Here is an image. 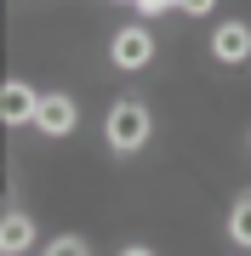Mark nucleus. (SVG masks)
<instances>
[{
  "mask_svg": "<svg viewBox=\"0 0 251 256\" xmlns=\"http://www.w3.org/2000/svg\"><path fill=\"white\" fill-rule=\"evenodd\" d=\"M35 131L40 137H69V131H75V102L63 92H46L40 108H35Z\"/></svg>",
  "mask_w": 251,
  "mask_h": 256,
  "instance_id": "2",
  "label": "nucleus"
},
{
  "mask_svg": "<svg viewBox=\"0 0 251 256\" xmlns=\"http://www.w3.org/2000/svg\"><path fill=\"white\" fill-rule=\"evenodd\" d=\"M109 57H114L120 68H143V63L154 57L149 28H137V23H131V28H120V34H114V46H109Z\"/></svg>",
  "mask_w": 251,
  "mask_h": 256,
  "instance_id": "3",
  "label": "nucleus"
},
{
  "mask_svg": "<svg viewBox=\"0 0 251 256\" xmlns=\"http://www.w3.org/2000/svg\"><path fill=\"white\" fill-rule=\"evenodd\" d=\"M35 108H40V97L29 92L23 80H12L6 92H0V120H6V126H35Z\"/></svg>",
  "mask_w": 251,
  "mask_h": 256,
  "instance_id": "4",
  "label": "nucleus"
},
{
  "mask_svg": "<svg viewBox=\"0 0 251 256\" xmlns=\"http://www.w3.org/2000/svg\"><path fill=\"white\" fill-rule=\"evenodd\" d=\"M228 234H234V245H245V250H251V200H240V205H234Z\"/></svg>",
  "mask_w": 251,
  "mask_h": 256,
  "instance_id": "7",
  "label": "nucleus"
},
{
  "mask_svg": "<svg viewBox=\"0 0 251 256\" xmlns=\"http://www.w3.org/2000/svg\"><path fill=\"white\" fill-rule=\"evenodd\" d=\"M131 6H137V12H143V18H160V12H171V6H177V0H131Z\"/></svg>",
  "mask_w": 251,
  "mask_h": 256,
  "instance_id": "9",
  "label": "nucleus"
},
{
  "mask_svg": "<svg viewBox=\"0 0 251 256\" xmlns=\"http://www.w3.org/2000/svg\"><path fill=\"white\" fill-rule=\"evenodd\" d=\"M177 6H183L188 18H205V12H211V0H177Z\"/></svg>",
  "mask_w": 251,
  "mask_h": 256,
  "instance_id": "10",
  "label": "nucleus"
},
{
  "mask_svg": "<svg viewBox=\"0 0 251 256\" xmlns=\"http://www.w3.org/2000/svg\"><path fill=\"white\" fill-rule=\"evenodd\" d=\"M0 245H6V256H18L35 245V222L23 216V210H6V222H0Z\"/></svg>",
  "mask_w": 251,
  "mask_h": 256,
  "instance_id": "6",
  "label": "nucleus"
},
{
  "mask_svg": "<svg viewBox=\"0 0 251 256\" xmlns=\"http://www.w3.org/2000/svg\"><path fill=\"white\" fill-rule=\"evenodd\" d=\"M120 256H154V250H143V245H131V250H120Z\"/></svg>",
  "mask_w": 251,
  "mask_h": 256,
  "instance_id": "11",
  "label": "nucleus"
},
{
  "mask_svg": "<svg viewBox=\"0 0 251 256\" xmlns=\"http://www.w3.org/2000/svg\"><path fill=\"white\" fill-rule=\"evenodd\" d=\"M103 137H109L114 154H137V148L149 142V108H143V102H114Z\"/></svg>",
  "mask_w": 251,
  "mask_h": 256,
  "instance_id": "1",
  "label": "nucleus"
},
{
  "mask_svg": "<svg viewBox=\"0 0 251 256\" xmlns=\"http://www.w3.org/2000/svg\"><path fill=\"white\" fill-rule=\"evenodd\" d=\"M46 256H92V250H86V239H52Z\"/></svg>",
  "mask_w": 251,
  "mask_h": 256,
  "instance_id": "8",
  "label": "nucleus"
},
{
  "mask_svg": "<svg viewBox=\"0 0 251 256\" xmlns=\"http://www.w3.org/2000/svg\"><path fill=\"white\" fill-rule=\"evenodd\" d=\"M211 57H217V63H245V57H251V28L245 23H223L211 34Z\"/></svg>",
  "mask_w": 251,
  "mask_h": 256,
  "instance_id": "5",
  "label": "nucleus"
}]
</instances>
